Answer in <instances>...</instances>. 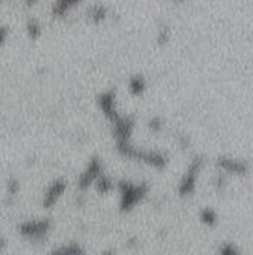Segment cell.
<instances>
[{
    "instance_id": "20",
    "label": "cell",
    "mask_w": 253,
    "mask_h": 255,
    "mask_svg": "<svg viewBox=\"0 0 253 255\" xmlns=\"http://www.w3.org/2000/svg\"><path fill=\"white\" fill-rule=\"evenodd\" d=\"M4 40H6V30L4 28H0V48L4 43Z\"/></svg>"
},
{
    "instance_id": "8",
    "label": "cell",
    "mask_w": 253,
    "mask_h": 255,
    "mask_svg": "<svg viewBox=\"0 0 253 255\" xmlns=\"http://www.w3.org/2000/svg\"><path fill=\"white\" fill-rule=\"evenodd\" d=\"M115 188H116L115 181H113L109 175H106V173H101L100 178H98V179L95 181V184H94V190H95L98 194H101V196L110 194Z\"/></svg>"
},
{
    "instance_id": "14",
    "label": "cell",
    "mask_w": 253,
    "mask_h": 255,
    "mask_svg": "<svg viewBox=\"0 0 253 255\" xmlns=\"http://www.w3.org/2000/svg\"><path fill=\"white\" fill-rule=\"evenodd\" d=\"M6 193H7L9 197H15L19 193V182H18V179H15V178L7 179V182H6Z\"/></svg>"
},
{
    "instance_id": "18",
    "label": "cell",
    "mask_w": 253,
    "mask_h": 255,
    "mask_svg": "<svg viewBox=\"0 0 253 255\" xmlns=\"http://www.w3.org/2000/svg\"><path fill=\"white\" fill-rule=\"evenodd\" d=\"M169 39H170V33H169V28H161V30H160V33H158V37H157L158 43H166V42H167Z\"/></svg>"
},
{
    "instance_id": "11",
    "label": "cell",
    "mask_w": 253,
    "mask_h": 255,
    "mask_svg": "<svg viewBox=\"0 0 253 255\" xmlns=\"http://www.w3.org/2000/svg\"><path fill=\"white\" fill-rule=\"evenodd\" d=\"M200 221L207 227H215L216 223H218V214L210 208H204L200 212Z\"/></svg>"
},
{
    "instance_id": "19",
    "label": "cell",
    "mask_w": 253,
    "mask_h": 255,
    "mask_svg": "<svg viewBox=\"0 0 253 255\" xmlns=\"http://www.w3.org/2000/svg\"><path fill=\"white\" fill-rule=\"evenodd\" d=\"M177 140H179V145H180V148H182V149H186V148L189 146V140L186 139V136L180 134V136L177 137Z\"/></svg>"
},
{
    "instance_id": "15",
    "label": "cell",
    "mask_w": 253,
    "mask_h": 255,
    "mask_svg": "<svg viewBox=\"0 0 253 255\" xmlns=\"http://www.w3.org/2000/svg\"><path fill=\"white\" fill-rule=\"evenodd\" d=\"M148 128L152 131V133H160L163 128H164V121L160 118V117H154L148 121Z\"/></svg>"
},
{
    "instance_id": "5",
    "label": "cell",
    "mask_w": 253,
    "mask_h": 255,
    "mask_svg": "<svg viewBox=\"0 0 253 255\" xmlns=\"http://www.w3.org/2000/svg\"><path fill=\"white\" fill-rule=\"evenodd\" d=\"M66 190H67V181L66 179H61L60 178V179L52 181L46 187V190L43 193V197H42V206H43V209H46V211L52 209L61 200V197L66 193Z\"/></svg>"
},
{
    "instance_id": "2",
    "label": "cell",
    "mask_w": 253,
    "mask_h": 255,
    "mask_svg": "<svg viewBox=\"0 0 253 255\" xmlns=\"http://www.w3.org/2000/svg\"><path fill=\"white\" fill-rule=\"evenodd\" d=\"M51 220L40 218V220H27L18 226V233L33 244L45 242L51 232Z\"/></svg>"
},
{
    "instance_id": "16",
    "label": "cell",
    "mask_w": 253,
    "mask_h": 255,
    "mask_svg": "<svg viewBox=\"0 0 253 255\" xmlns=\"http://www.w3.org/2000/svg\"><path fill=\"white\" fill-rule=\"evenodd\" d=\"M218 253L221 255H237L240 251H239V248L234 245V244H222L221 247H219V250H218Z\"/></svg>"
},
{
    "instance_id": "22",
    "label": "cell",
    "mask_w": 253,
    "mask_h": 255,
    "mask_svg": "<svg viewBox=\"0 0 253 255\" xmlns=\"http://www.w3.org/2000/svg\"><path fill=\"white\" fill-rule=\"evenodd\" d=\"M36 1H37V0H25V3H27L28 6H31V4H34Z\"/></svg>"
},
{
    "instance_id": "7",
    "label": "cell",
    "mask_w": 253,
    "mask_h": 255,
    "mask_svg": "<svg viewBox=\"0 0 253 255\" xmlns=\"http://www.w3.org/2000/svg\"><path fill=\"white\" fill-rule=\"evenodd\" d=\"M127 90L133 97H140L148 90V81L143 75H131L127 82Z\"/></svg>"
},
{
    "instance_id": "13",
    "label": "cell",
    "mask_w": 253,
    "mask_h": 255,
    "mask_svg": "<svg viewBox=\"0 0 253 255\" xmlns=\"http://www.w3.org/2000/svg\"><path fill=\"white\" fill-rule=\"evenodd\" d=\"M27 34H28V37H30L31 40L39 39L40 34H42V27H40V24H39L37 21H34V19L28 21V24H27Z\"/></svg>"
},
{
    "instance_id": "4",
    "label": "cell",
    "mask_w": 253,
    "mask_h": 255,
    "mask_svg": "<svg viewBox=\"0 0 253 255\" xmlns=\"http://www.w3.org/2000/svg\"><path fill=\"white\" fill-rule=\"evenodd\" d=\"M104 173V167H103V163L98 157H91L89 161L86 163L84 172L79 175L78 178V182H76V188L79 191H86L89 190L91 187H94L95 181L100 178V175Z\"/></svg>"
},
{
    "instance_id": "12",
    "label": "cell",
    "mask_w": 253,
    "mask_h": 255,
    "mask_svg": "<svg viewBox=\"0 0 253 255\" xmlns=\"http://www.w3.org/2000/svg\"><path fill=\"white\" fill-rule=\"evenodd\" d=\"M88 15H89V19H91L92 22L98 24V22H101V21H104V19H106L107 12H106V7H103V6L97 4V6H92V7L89 9Z\"/></svg>"
},
{
    "instance_id": "3",
    "label": "cell",
    "mask_w": 253,
    "mask_h": 255,
    "mask_svg": "<svg viewBox=\"0 0 253 255\" xmlns=\"http://www.w3.org/2000/svg\"><path fill=\"white\" fill-rule=\"evenodd\" d=\"M204 166V158L203 157H194L188 166V169L185 170V173L182 175L179 185H177V193L180 197H188L191 194H194L195 188H197V181L200 178V173L203 170Z\"/></svg>"
},
{
    "instance_id": "9",
    "label": "cell",
    "mask_w": 253,
    "mask_h": 255,
    "mask_svg": "<svg viewBox=\"0 0 253 255\" xmlns=\"http://www.w3.org/2000/svg\"><path fill=\"white\" fill-rule=\"evenodd\" d=\"M79 1H81V0H57V1L54 3L52 12H54V15L61 16V15H64L66 12H69L73 6H76Z\"/></svg>"
},
{
    "instance_id": "6",
    "label": "cell",
    "mask_w": 253,
    "mask_h": 255,
    "mask_svg": "<svg viewBox=\"0 0 253 255\" xmlns=\"http://www.w3.org/2000/svg\"><path fill=\"white\" fill-rule=\"evenodd\" d=\"M216 167L219 170H224V173H230L236 176H245L249 172V164L246 161L228 155L219 157L216 160Z\"/></svg>"
},
{
    "instance_id": "1",
    "label": "cell",
    "mask_w": 253,
    "mask_h": 255,
    "mask_svg": "<svg viewBox=\"0 0 253 255\" xmlns=\"http://www.w3.org/2000/svg\"><path fill=\"white\" fill-rule=\"evenodd\" d=\"M116 190L119 194V211L122 214H130L146 199L149 193V185L146 182L122 179L116 184Z\"/></svg>"
},
{
    "instance_id": "10",
    "label": "cell",
    "mask_w": 253,
    "mask_h": 255,
    "mask_svg": "<svg viewBox=\"0 0 253 255\" xmlns=\"http://www.w3.org/2000/svg\"><path fill=\"white\" fill-rule=\"evenodd\" d=\"M52 253H55V254L76 255V254H84V253H85V250H84L79 244L72 242V244H64V245H61V247H58V248H54V251H52Z\"/></svg>"
},
{
    "instance_id": "17",
    "label": "cell",
    "mask_w": 253,
    "mask_h": 255,
    "mask_svg": "<svg viewBox=\"0 0 253 255\" xmlns=\"http://www.w3.org/2000/svg\"><path fill=\"white\" fill-rule=\"evenodd\" d=\"M213 185H215V188H216L218 191H222V190L225 188V176L222 175V172H219V173L215 176Z\"/></svg>"
},
{
    "instance_id": "21",
    "label": "cell",
    "mask_w": 253,
    "mask_h": 255,
    "mask_svg": "<svg viewBox=\"0 0 253 255\" xmlns=\"http://www.w3.org/2000/svg\"><path fill=\"white\" fill-rule=\"evenodd\" d=\"M4 245H6V241H4L3 238H0V251H3Z\"/></svg>"
}]
</instances>
